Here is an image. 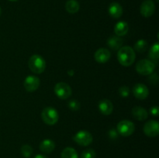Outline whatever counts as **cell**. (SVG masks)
<instances>
[{"instance_id": "cell-1", "label": "cell", "mask_w": 159, "mask_h": 158, "mask_svg": "<svg viewBox=\"0 0 159 158\" xmlns=\"http://www.w3.org/2000/svg\"><path fill=\"white\" fill-rule=\"evenodd\" d=\"M135 53L133 48L129 46H122L117 53V58L120 64L124 67H128L133 64L135 60Z\"/></svg>"}, {"instance_id": "cell-2", "label": "cell", "mask_w": 159, "mask_h": 158, "mask_svg": "<svg viewBox=\"0 0 159 158\" xmlns=\"http://www.w3.org/2000/svg\"><path fill=\"white\" fill-rule=\"evenodd\" d=\"M28 66L32 72L35 74H41L46 68V62L41 56L34 54L29 59Z\"/></svg>"}, {"instance_id": "cell-3", "label": "cell", "mask_w": 159, "mask_h": 158, "mask_svg": "<svg viewBox=\"0 0 159 158\" xmlns=\"http://www.w3.org/2000/svg\"><path fill=\"white\" fill-rule=\"evenodd\" d=\"M41 118L43 122L50 125H54L57 122L59 119V115L57 110L52 107H47L43 108L41 112Z\"/></svg>"}, {"instance_id": "cell-4", "label": "cell", "mask_w": 159, "mask_h": 158, "mask_svg": "<svg viewBox=\"0 0 159 158\" xmlns=\"http://www.w3.org/2000/svg\"><path fill=\"white\" fill-rule=\"evenodd\" d=\"M155 69V64L151 60L143 59L137 63L136 70L138 74L141 75H149L154 72Z\"/></svg>"}, {"instance_id": "cell-5", "label": "cell", "mask_w": 159, "mask_h": 158, "mask_svg": "<svg viewBox=\"0 0 159 158\" xmlns=\"http://www.w3.org/2000/svg\"><path fill=\"white\" fill-rule=\"evenodd\" d=\"M75 142L82 147H87L93 142V136L91 133L85 130H81L78 132L73 137Z\"/></svg>"}, {"instance_id": "cell-6", "label": "cell", "mask_w": 159, "mask_h": 158, "mask_svg": "<svg viewBox=\"0 0 159 158\" xmlns=\"http://www.w3.org/2000/svg\"><path fill=\"white\" fill-rule=\"evenodd\" d=\"M71 88L65 82H59L54 86V93L61 99H67L71 95Z\"/></svg>"}, {"instance_id": "cell-7", "label": "cell", "mask_w": 159, "mask_h": 158, "mask_svg": "<svg viewBox=\"0 0 159 158\" xmlns=\"http://www.w3.org/2000/svg\"><path fill=\"white\" fill-rule=\"evenodd\" d=\"M134 124L130 120H122L117 124V131L123 136H130L134 132Z\"/></svg>"}, {"instance_id": "cell-8", "label": "cell", "mask_w": 159, "mask_h": 158, "mask_svg": "<svg viewBox=\"0 0 159 158\" xmlns=\"http://www.w3.org/2000/svg\"><path fill=\"white\" fill-rule=\"evenodd\" d=\"M144 133L149 137H155L159 133V124L157 121L151 120L144 125Z\"/></svg>"}, {"instance_id": "cell-9", "label": "cell", "mask_w": 159, "mask_h": 158, "mask_svg": "<svg viewBox=\"0 0 159 158\" xmlns=\"http://www.w3.org/2000/svg\"><path fill=\"white\" fill-rule=\"evenodd\" d=\"M155 11V5L152 0H145L143 2L140 7V12L144 17H151Z\"/></svg>"}, {"instance_id": "cell-10", "label": "cell", "mask_w": 159, "mask_h": 158, "mask_svg": "<svg viewBox=\"0 0 159 158\" xmlns=\"http://www.w3.org/2000/svg\"><path fill=\"white\" fill-rule=\"evenodd\" d=\"M23 85L25 89L29 92L35 91L40 86V79L34 75L27 76L25 79Z\"/></svg>"}, {"instance_id": "cell-11", "label": "cell", "mask_w": 159, "mask_h": 158, "mask_svg": "<svg viewBox=\"0 0 159 158\" xmlns=\"http://www.w3.org/2000/svg\"><path fill=\"white\" fill-rule=\"evenodd\" d=\"M133 94L138 99H145L149 94V91L148 87L144 84H137L133 88Z\"/></svg>"}, {"instance_id": "cell-12", "label": "cell", "mask_w": 159, "mask_h": 158, "mask_svg": "<svg viewBox=\"0 0 159 158\" xmlns=\"http://www.w3.org/2000/svg\"><path fill=\"white\" fill-rule=\"evenodd\" d=\"M95 60L101 64L107 63L110 58V52L106 48H99L95 53Z\"/></svg>"}, {"instance_id": "cell-13", "label": "cell", "mask_w": 159, "mask_h": 158, "mask_svg": "<svg viewBox=\"0 0 159 158\" xmlns=\"http://www.w3.org/2000/svg\"><path fill=\"white\" fill-rule=\"evenodd\" d=\"M99 109L100 112L104 116H109L113 110V105L111 101L109 99H102L99 102Z\"/></svg>"}, {"instance_id": "cell-14", "label": "cell", "mask_w": 159, "mask_h": 158, "mask_svg": "<svg viewBox=\"0 0 159 158\" xmlns=\"http://www.w3.org/2000/svg\"><path fill=\"white\" fill-rule=\"evenodd\" d=\"M109 14L114 19H119L123 15V8L120 3L113 2L109 6Z\"/></svg>"}, {"instance_id": "cell-15", "label": "cell", "mask_w": 159, "mask_h": 158, "mask_svg": "<svg viewBox=\"0 0 159 158\" xmlns=\"http://www.w3.org/2000/svg\"><path fill=\"white\" fill-rule=\"evenodd\" d=\"M132 116L135 119L139 121H144L148 117V114L145 108L141 106H136L132 109Z\"/></svg>"}, {"instance_id": "cell-16", "label": "cell", "mask_w": 159, "mask_h": 158, "mask_svg": "<svg viewBox=\"0 0 159 158\" xmlns=\"http://www.w3.org/2000/svg\"><path fill=\"white\" fill-rule=\"evenodd\" d=\"M128 29L129 26L127 22L125 21L118 22L114 26V32L118 37H122V36L126 35L128 32Z\"/></svg>"}, {"instance_id": "cell-17", "label": "cell", "mask_w": 159, "mask_h": 158, "mask_svg": "<svg viewBox=\"0 0 159 158\" xmlns=\"http://www.w3.org/2000/svg\"><path fill=\"white\" fill-rule=\"evenodd\" d=\"M55 148V143L52 139H43L40 143V150L44 153H50Z\"/></svg>"}, {"instance_id": "cell-18", "label": "cell", "mask_w": 159, "mask_h": 158, "mask_svg": "<svg viewBox=\"0 0 159 158\" xmlns=\"http://www.w3.org/2000/svg\"><path fill=\"white\" fill-rule=\"evenodd\" d=\"M107 45L114 50H119L120 48L122 47L123 40L118 36H112L107 40Z\"/></svg>"}, {"instance_id": "cell-19", "label": "cell", "mask_w": 159, "mask_h": 158, "mask_svg": "<svg viewBox=\"0 0 159 158\" xmlns=\"http://www.w3.org/2000/svg\"><path fill=\"white\" fill-rule=\"evenodd\" d=\"M80 9V5L76 0H68L65 3V9L71 14H75L79 12Z\"/></svg>"}, {"instance_id": "cell-20", "label": "cell", "mask_w": 159, "mask_h": 158, "mask_svg": "<svg viewBox=\"0 0 159 158\" xmlns=\"http://www.w3.org/2000/svg\"><path fill=\"white\" fill-rule=\"evenodd\" d=\"M61 158H79L77 151L72 147H66L61 152Z\"/></svg>"}, {"instance_id": "cell-21", "label": "cell", "mask_w": 159, "mask_h": 158, "mask_svg": "<svg viewBox=\"0 0 159 158\" xmlns=\"http://www.w3.org/2000/svg\"><path fill=\"white\" fill-rule=\"evenodd\" d=\"M148 48V43L145 40H139L134 44V50L138 53H144Z\"/></svg>"}, {"instance_id": "cell-22", "label": "cell", "mask_w": 159, "mask_h": 158, "mask_svg": "<svg viewBox=\"0 0 159 158\" xmlns=\"http://www.w3.org/2000/svg\"><path fill=\"white\" fill-rule=\"evenodd\" d=\"M158 43H155V44L152 45V46L150 49V51H149V57H150V58L152 59V60H155V61H158Z\"/></svg>"}, {"instance_id": "cell-23", "label": "cell", "mask_w": 159, "mask_h": 158, "mask_svg": "<svg viewBox=\"0 0 159 158\" xmlns=\"http://www.w3.org/2000/svg\"><path fill=\"white\" fill-rule=\"evenodd\" d=\"M21 153L25 158L30 157L33 154V148L30 145H23L21 147Z\"/></svg>"}, {"instance_id": "cell-24", "label": "cell", "mask_w": 159, "mask_h": 158, "mask_svg": "<svg viewBox=\"0 0 159 158\" xmlns=\"http://www.w3.org/2000/svg\"><path fill=\"white\" fill-rule=\"evenodd\" d=\"M96 151L93 149H86L84 150L81 155V158H96Z\"/></svg>"}, {"instance_id": "cell-25", "label": "cell", "mask_w": 159, "mask_h": 158, "mask_svg": "<svg viewBox=\"0 0 159 158\" xmlns=\"http://www.w3.org/2000/svg\"><path fill=\"white\" fill-rule=\"evenodd\" d=\"M68 107L72 111H79L80 109V103L76 100H71L68 102Z\"/></svg>"}, {"instance_id": "cell-26", "label": "cell", "mask_w": 159, "mask_h": 158, "mask_svg": "<svg viewBox=\"0 0 159 158\" xmlns=\"http://www.w3.org/2000/svg\"><path fill=\"white\" fill-rule=\"evenodd\" d=\"M119 94L121 97L126 98L130 94V90L129 88L127 86H122L119 89Z\"/></svg>"}, {"instance_id": "cell-27", "label": "cell", "mask_w": 159, "mask_h": 158, "mask_svg": "<svg viewBox=\"0 0 159 158\" xmlns=\"http://www.w3.org/2000/svg\"><path fill=\"white\" fill-rule=\"evenodd\" d=\"M150 112H151V114L152 115V116L157 117V116H158V113H159L158 107H157V106L152 107V108H151V109H150Z\"/></svg>"}, {"instance_id": "cell-28", "label": "cell", "mask_w": 159, "mask_h": 158, "mask_svg": "<svg viewBox=\"0 0 159 158\" xmlns=\"http://www.w3.org/2000/svg\"><path fill=\"white\" fill-rule=\"evenodd\" d=\"M34 158H48V156H45V155H43V154H37L35 156H34Z\"/></svg>"}, {"instance_id": "cell-29", "label": "cell", "mask_w": 159, "mask_h": 158, "mask_svg": "<svg viewBox=\"0 0 159 158\" xmlns=\"http://www.w3.org/2000/svg\"><path fill=\"white\" fill-rule=\"evenodd\" d=\"M9 1H11V2H16V1H18V0H9Z\"/></svg>"}, {"instance_id": "cell-30", "label": "cell", "mask_w": 159, "mask_h": 158, "mask_svg": "<svg viewBox=\"0 0 159 158\" xmlns=\"http://www.w3.org/2000/svg\"><path fill=\"white\" fill-rule=\"evenodd\" d=\"M1 14H2V9L1 7H0V15H1Z\"/></svg>"}, {"instance_id": "cell-31", "label": "cell", "mask_w": 159, "mask_h": 158, "mask_svg": "<svg viewBox=\"0 0 159 158\" xmlns=\"http://www.w3.org/2000/svg\"><path fill=\"white\" fill-rule=\"evenodd\" d=\"M156 1H157V2H158V0H156Z\"/></svg>"}]
</instances>
